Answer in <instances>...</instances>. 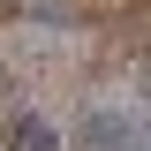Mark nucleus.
Instances as JSON below:
<instances>
[{
    "instance_id": "f257e3e1",
    "label": "nucleus",
    "mask_w": 151,
    "mask_h": 151,
    "mask_svg": "<svg viewBox=\"0 0 151 151\" xmlns=\"http://www.w3.org/2000/svg\"><path fill=\"white\" fill-rule=\"evenodd\" d=\"M83 144H91V151H136L144 129H136L129 113H91V121H83Z\"/></svg>"
},
{
    "instance_id": "f03ea898",
    "label": "nucleus",
    "mask_w": 151,
    "mask_h": 151,
    "mask_svg": "<svg viewBox=\"0 0 151 151\" xmlns=\"http://www.w3.org/2000/svg\"><path fill=\"white\" fill-rule=\"evenodd\" d=\"M8 151H60V129H53V121H38V113H15Z\"/></svg>"
}]
</instances>
